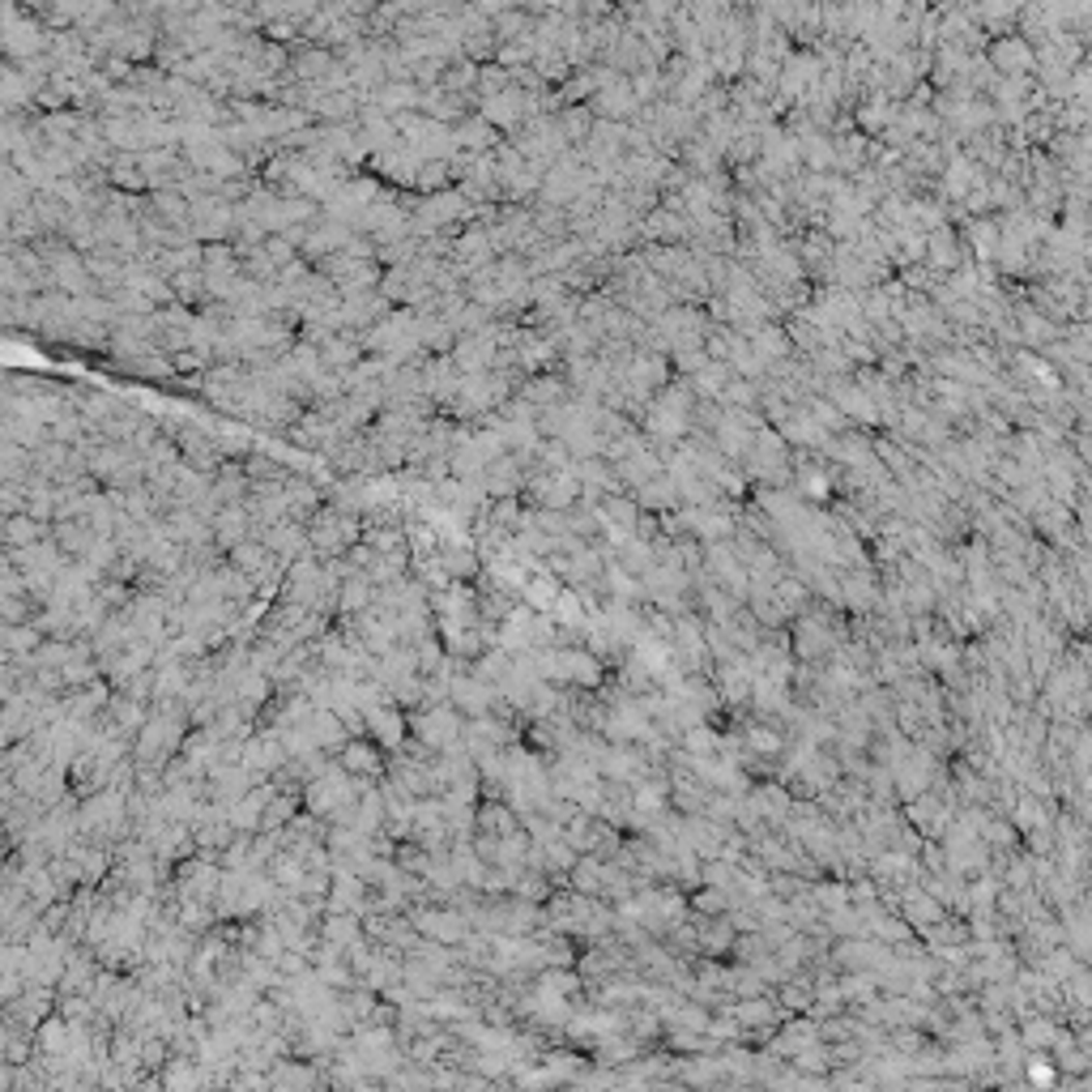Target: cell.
Returning a JSON list of instances; mask_svg holds the SVG:
<instances>
[{
    "label": "cell",
    "mask_w": 1092,
    "mask_h": 1092,
    "mask_svg": "<svg viewBox=\"0 0 1092 1092\" xmlns=\"http://www.w3.org/2000/svg\"><path fill=\"white\" fill-rule=\"evenodd\" d=\"M248 538H253V508H248V504L218 508V517H214V542L231 555L235 547H243Z\"/></svg>",
    "instance_id": "4"
},
{
    "label": "cell",
    "mask_w": 1092,
    "mask_h": 1092,
    "mask_svg": "<svg viewBox=\"0 0 1092 1092\" xmlns=\"http://www.w3.org/2000/svg\"><path fill=\"white\" fill-rule=\"evenodd\" d=\"M342 764H346V768H355V772H376V764H380V760H376L367 747H359V743H355V747H346V751H342Z\"/></svg>",
    "instance_id": "8"
},
{
    "label": "cell",
    "mask_w": 1092,
    "mask_h": 1092,
    "mask_svg": "<svg viewBox=\"0 0 1092 1092\" xmlns=\"http://www.w3.org/2000/svg\"><path fill=\"white\" fill-rule=\"evenodd\" d=\"M512 90V73L504 64H482L478 73V98H496V94H508Z\"/></svg>",
    "instance_id": "7"
},
{
    "label": "cell",
    "mask_w": 1092,
    "mask_h": 1092,
    "mask_svg": "<svg viewBox=\"0 0 1092 1092\" xmlns=\"http://www.w3.org/2000/svg\"><path fill=\"white\" fill-rule=\"evenodd\" d=\"M530 462H521L517 452H504L496 466H491L482 474V491H486V500H521V491L525 482H530Z\"/></svg>",
    "instance_id": "2"
},
{
    "label": "cell",
    "mask_w": 1092,
    "mask_h": 1092,
    "mask_svg": "<svg viewBox=\"0 0 1092 1092\" xmlns=\"http://www.w3.org/2000/svg\"><path fill=\"white\" fill-rule=\"evenodd\" d=\"M52 538V525L34 521V517H5V551H30Z\"/></svg>",
    "instance_id": "5"
},
{
    "label": "cell",
    "mask_w": 1092,
    "mask_h": 1092,
    "mask_svg": "<svg viewBox=\"0 0 1092 1092\" xmlns=\"http://www.w3.org/2000/svg\"><path fill=\"white\" fill-rule=\"evenodd\" d=\"M504 132L496 124H486L482 116H466L462 124H452V146L456 154H496Z\"/></svg>",
    "instance_id": "3"
},
{
    "label": "cell",
    "mask_w": 1092,
    "mask_h": 1092,
    "mask_svg": "<svg viewBox=\"0 0 1092 1092\" xmlns=\"http://www.w3.org/2000/svg\"><path fill=\"white\" fill-rule=\"evenodd\" d=\"M448 188H456V180H452V158L422 163L418 180H414V197H436V193H448Z\"/></svg>",
    "instance_id": "6"
},
{
    "label": "cell",
    "mask_w": 1092,
    "mask_h": 1092,
    "mask_svg": "<svg viewBox=\"0 0 1092 1092\" xmlns=\"http://www.w3.org/2000/svg\"><path fill=\"white\" fill-rule=\"evenodd\" d=\"M307 542L316 559H346L350 547L363 542V517H350L333 504H325L307 521Z\"/></svg>",
    "instance_id": "1"
}]
</instances>
